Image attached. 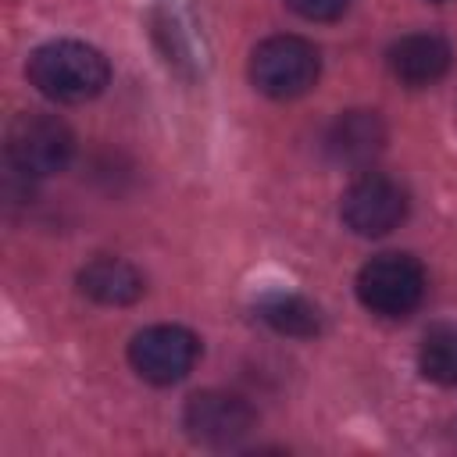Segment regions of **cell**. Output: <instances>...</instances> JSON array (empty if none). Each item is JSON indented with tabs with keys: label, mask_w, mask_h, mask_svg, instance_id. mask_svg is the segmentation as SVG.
<instances>
[{
	"label": "cell",
	"mask_w": 457,
	"mask_h": 457,
	"mask_svg": "<svg viewBox=\"0 0 457 457\" xmlns=\"http://www.w3.org/2000/svg\"><path fill=\"white\" fill-rule=\"evenodd\" d=\"M418 368L436 386H457V325H436L418 346Z\"/></svg>",
	"instance_id": "12"
},
{
	"label": "cell",
	"mask_w": 457,
	"mask_h": 457,
	"mask_svg": "<svg viewBox=\"0 0 457 457\" xmlns=\"http://www.w3.org/2000/svg\"><path fill=\"white\" fill-rule=\"evenodd\" d=\"M200 357V339L182 325H150L132 336L129 364L139 378L154 386H171L193 371Z\"/></svg>",
	"instance_id": "5"
},
{
	"label": "cell",
	"mask_w": 457,
	"mask_h": 457,
	"mask_svg": "<svg viewBox=\"0 0 457 457\" xmlns=\"http://www.w3.org/2000/svg\"><path fill=\"white\" fill-rule=\"evenodd\" d=\"M450 46L432 32H411L389 46V71L403 86H432L450 71Z\"/></svg>",
	"instance_id": "9"
},
{
	"label": "cell",
	"mask_w": 457,
	"mask_h": 457,
	"mask_svg": "<svg viewBox=\"0 0 457 457\" xmlns=\"http://www.w3.org/2000/svg\"><path fill=\"white\" fill-rule=\"evenodd\" d=\"M286 4L307 21H336L350 7V0H286Z\"/></svg>",
	"instance_id": "13"
},
{
	"label": "cell",
	"mask_w": 457,
	"mask_h": 457,
	"mask_svg": "<svg viewBox=\"0 0 457 457\" xmlns=\"http://www.w3.org/2000/svg\"><path fill=\"white\" fill-rule=\"evenodd\" d=\"M79 289L107 307H125L143 296V275L121 257H96L79 271Z\"/></svg>",
	"instance_id": "10"
},
{
	"label": "cell",
	"mask_w": 457,
	"mask_h": 457,
	"mask_svg": "<svg viewBox=\"0 0 457 457\" xmlns=\"http://www.w3.org/2000/svg\"><path fill=\"white\" fill-rule=\"evenodd\" d=\"M339 214L357 236H386L407 218V193L389 175L368 171L343 193Z\"/></svg>",
	"instance_id": "6"
},
{
	"label": "cell",
	"mask_w": 457,
	"mask_h": 457,
	"mask_svg": "<svg viewBox=\"0 0 457 457\" xmlns=\"http://www.w3.org/2000/svg\"><path fill=\"white\" fill-rule=\"evenodd\" d=\"M182 425L186 432L204 443V446H236L253 425H257V414L253 407L236 396V393H225V389H204V393H193L186 400V411H182Z\"/></svg>",
	"instance_id": "7"
},
{
	"label": "cell",
	"mask_w": 457,
	"mask_h": 457,
	"mask_svg": "<svg viewBox=\"0 0 457 457\" xmlns=\"http://www.w3.org/2000/svg\"><path fill=\"white\" fill-rule=\"evenodd\" d=\"M261 318L275 332H282V336L307 339V336H318L321 332V311L311 300L296 296V293H275V296H268L261 303Z\"/></svg>",
	"instance_id": "11"
},
{
	"label": "cell",
	"mask_w": 457,
	"mask_h": 457,
	"mask_svg": "<svg viewBox=\"0 0 457 457\" xmlns=\"http://www.w3.org/2000/svg\"><path fill=\"white\" fill-rule=\"evenodd\" d=\"M425 296V271L411 253H378L357 271V300L382 318L411 314Z\"/></svg>",
	"instance_id": "4"
},
{
	"label": "cell",
	"mask_w": 457,
	"mask_h": 457,
	"mask_svg": "<svg viewBox=\"0 0 457 457\" xmlns=\"http://www.w3.org/2000/svg\"><path fill=\"white\" fill-rule=\"evenodd\" d=\"M25 75L43 96H50L57 104H82V100H93L96 93H104V86L111 79V64L89 43L54 39V43H43L39 50H32Z\"/></svg>",
	"instance_id": "1"
},
{
	"label": "cell",
	"mask_w": 457,
	"mask_h": 457,
	"mask_svg": "<svg viewBox=\"0 0 457 457\" xmlns=\"http://www.w3.org/2000/svg\"><path fill=\"white\" fill-rule=\"evenodd\" d=\"M71 154H75V136L54 114H39V111L18 114L7 129V161L14 164V171L29 179L64 171Z\"/></svg>",
	"instance_id": "3"
},
{
	"label": "cell",
	"mask_w": 457,
	"mask_h": 457,
	"mask_svg": "<svg viewBox=\"0 0 457 457\" xmlns=\"http://www.w3.org/2000/svg\"><path fill=\"white\" fill-rule=\"evenodd\" d=\"M386 146V125L375 111H346L325 132V154L336 164L364 168Z\"/></svg>",
	"instance_id": "8"
},
{
	"label": "cell",
	"mask_w": 457,
	"mask_h": 457,
	"mask_svg": "<svg viewBox=\"0 0 457 457\" xmlns=\"http://www.w3.org/2000/svg\"><path fill=\"white\" fill-rule=\"evenodd\" d=\"M321 57L300 36H271L250 57V79L264 96L293 100L318 82Z\"/></svg>",
	"instance_id": "2"
}]
</instances>
